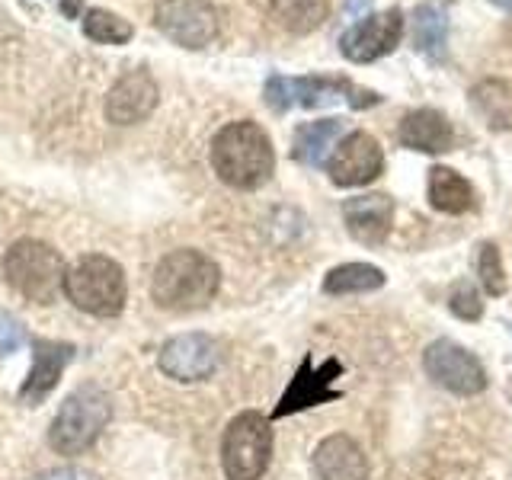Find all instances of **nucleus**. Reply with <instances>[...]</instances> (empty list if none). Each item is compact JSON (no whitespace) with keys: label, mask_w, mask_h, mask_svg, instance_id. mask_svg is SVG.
Wrapping results in <instances>:
<instances>
[{"label":"nucleus","mask_w":512,"mask_h":480,"mask_svg":"<svg viewBox=\"0 0 512 480\" xmlns=\"http://www.w3.org/2000/svg\"><path fill=\"white\" fill-rule=\"evenodd\" d=\"M212 167L221 183L234 189L263 186L276 170L272 141L260 125L244 119L224 125L212 141Z\"/></svg>","instance_id":"nucleus-1"},{"label":"nucleus","mask_w":512,"mask_h":480,"mask_svg":"<svg viewBox=\"0 0 512 480\" xmlns=\"http://www.w3.org/2000/svg\"><path fill=\"white\" fill-rule=\"evenodd\" d=\"M221 272L212 256L199 250H173L157 263L151 295L167 311H196L215 298Z\"/></svg>","instance_id":"nucleus-2"},{"label":"nucleus","mask_w":512,"mask_h":480,"mask_svg":"<svg viewBox=\"0 0 512 480\" xmlns=\"http://www.w3.org/2000/svg\"><path fill=\"white\" fill-rule=\"evenodd\" d=\"M266 103L276 112H288L292 106L320 109V106H336V103H349L352 109H368V106L381 103V96L349 84L346 77H282V74H272L266 80Z\"/></svg>","instance_id":"nucleus-3"},{"label":"nucleus","mask_w":512,"mask_h":480,"mask_svg":"<svg viewBox=\"0 0 512 480\" xmlns=\"http://www.w3.org/2000/svg\"><path fill=\"white\" fill-rule=\"evenodd\" d=\"M64 292L80 311L93 317H116L125 308V272L109 256H84L64 276Z\"/></svg>","instance_id":"nucleus-4"},{"label":"nucleus","mask_w":512,"mask_h":480,"mask_svg":"<svg viewBox=\"0 0 512 480\" xmlns=\"http://www.w3.org/2000/svg\"><path fill=\"white\" fill-rule=\"evenodd\" d=\"M109 397L87 384V388L74 391L68 400L61 404L52 429H48V442L58 455H80L100 439L103 426L109 423Z\"/></svg>","instance_id":"nucleus-5"},{"label":"nucleus","mask_w":512,"mask_h":480,"mask_svg":"<svg viewBox=\"0 0 512 480\" xmlns=\"http://www.w3.org/2000/svg\"><path fill=\"white\" fill-rule=\"evenodd\" d=\"M4 272L16 292L36 304H52L58 288L64 285V276H68L61 256L42 240H16L7 250Z\"/></svg>","instance_id":"nucleus-6"},{"label":"nucleus","mask_w":512,"mask_h":480,"mask_svg":"<svg viewBox=\"0 0 512 480\" xmlns=\"http://www.w3.org/2000/svg\"><path fill=\"white\" fill-rule=\"evenodd\" d=\"M272 458V426L263 413L234 416L221 439V464L228 480H260Z\"/></svg>","instance_id":"nucleus-7"},{"label":"nucleus","mask_w":512,"mask_h":480,"mask_svg":"<svg viewBox=\"0 0 512 480\" xmlns=\"http://www.w3.org/2000/svg\"><path fill=\"white\" fill-rule=\"evenodd\" d=\"M154 23L183 48H205L218 36V13L208 0H160Z\"/></svg>","instance_id":"nucleus-8"},{"label":"nucleus","mask_w":512,"mask_h":480,"mask_svg":"<svg viewBox=\"0 0 512 480\" xmlns=\"http://www.w3.org/2000/svg\"><path fill=\"white\" fill-rule=\"evenodd\" d=\"M423 365L432 381H439L442 388L455 391L461 397L480 394L487 388V372L474 352L452 340H436L423 352Z\"/></svg>","instance_id":"nucleus-9"},{"label":"nucleus","mask_w":512,"mask_h":480,"mask_svg":"<svg viewBox=\"0 0 512 480\" xmlns=\"http://www.w3.org/2000/svg\"><path fill=\"white\" fill-rule=\"evenodd\" d=\"M340 372H343L340 359H327V362L314 365L311 356H304L295 378L288 381L279 407L272 410V420H282V416H288V413H301L308 407H320V404L336 400L340 391L333 388V378H340Z\"/></svg>","instance_id":"nucleus-10"},{"label":"nucleus","mask_w":512,"mask_h":480,"mask_svg":"<svg viewBox=\"0 0 512 480\" xmlns=\"http://www.w3.org/2000/svg\"><path fill=\"white\" fill-rule=\"evenodd\" d=\"M218 343L205 333H183L173 336L170 343L160 349V372L173 381H205L215 375L218 368Z\"/></svg>","instance_id":"nucleus-11"},{"label":"nucleus","mask_w":512,"mask_h":480,"mask_svg":"<svg viewBox=\"0 0 512 480\" xmlns=\"http://www.w3.org/2000/svg\"><path fill=\"white\" fill-rule=\"evenodd\" d=\"M400 36H404V13L388 10V13L365 16L356 26H349L340 39V48L349 61L365 64V61H378L384 55H391Z\"/></svg>","instance_id":"nucleus-12"},{"label":"nucleus","mask_w":512,"mask_h":480,"mask_svg":"<svg viewBox=\"0 0 512 480\" xmlns=\"http://www.w3.org/2000/svg\"><path fill=\"white\" fill-rule=\"evenodd\" d=\"M384 170V151L368 132H349L327 160V173L336 186H365Z\"/></svg>","instance_id":"nucleus-13"},{"label":"nucleus","mask_w":512,"mask_h":480,"mask_svg":"<svg viewBox=\"0 0 512 480\" xmlns=\"http://www.w3.org/2000/svg\"><path fill=\"white\" fill-rule=\"evenodd\" d=\"M157 84L154 77L138 68V71H128L116 80V87L109 90V100H106V116L109 122L116 125H135L141 119H148L154 106H157Z\"/></svg>","instance_id":"nucleus-14"},{"label":"nucleus","mask_w":512,"mask_h":480,"mask_svg":"<svg viewBox=\"0 0 512 480\" xmlns=\"http://www.w3.org/2000/svg\"><path fill=\"white\" fill-rule=\"evenodd\" d=\"M343 221L349 234L359 240V244H381L391 231L394 221V202L381 192H372V196H356L343 202Z\"/></svg>","instance_id":"nucleus-15"},{"label":"nucleus","mask_w":512,"mask_h":480,"mask_svg":"<svg viewBox=\"0 0 512 480\" xmlns=\"http://www.w3.org/2000/svg\"><path fill=\"white\" fill-rule=\"evenodd\" d=\"M314 474L320 480H365L368 461L356 439L327 436L314 452Z\"/></svg>","instance_id":"nucleus-16"},{"label":"nucleus","mask_w":512,"mask_h":480,"mask_svg":"<svg viewBox=\"0 0 512 480\" xmlns=\"http://www.w3.org/2000/svg\"><path fill=\"white\" fill-rule=\"evenodd\" d=\"M36 349V365H32V375L26 378V384L20 388V397L26 404H42L45 394L55 388L64 365L74 359V346L71 343H52V340H36L32 343Z\"/></svg>","instance_id":"nucleus-17"},{"label":"nucleus","mask_w":512,"mask_h":480,"mask_svg":"<svg viewBox=\"0 0 512 480\" xmlns=\"http://www.w3.org/2000/svg\"><path fill=\"white\" fill-rule=\"evenodd\" d=\"M400 144L413 151H423V154H442V151H452V141L455 132L448 119L436 109H416L407 112L404 122H400Z\"/></svg>","instance_id":"nucleus-18"},{"label":"nucleus","mask_w":512,"mask_h":480,"mask_svg":"<svg viewBox=\"0 0 512 480\" xmlns=\"http://www.w3.org/2000/svg\"><path fill=\"white\" fill-rule=\"evenodd\" d=\"M346 132V122L343 119H320V122H304L298 132H295V160L308 167H320L327 160V151L333 148L336 141H343Z\"/></svg>","instance_id":"nucleus-19"},{"label":"nucleus","mask_w":512,"mask_h":480,"mask_svg":"<svg viewBox=\"0 0 512 480\" xmlns=\"http://www.w3.org/2000/svg\"><path fill=\"white\" fill-rule=\"evenodd\" d=\"M429 205L445 215H464L474 205V189L452 167L429 170Z\"/></svg>","instance_id":"nucleus-20"},{"label":"nucleus","mask_w":512,"mask_h":480,"mask_svg":"<svg viewBox=\"0 0 512 480\" xmlns=\"http://www.w3.org/2000/svg\"><path fill=\"white\" fill-rule=\"evenodd\" d=\"M471 103L490 128L506 132L512 128V87L503 80H480L471 90Z\"/></svg>","instance_id":"nucleus-21"},{"label":"nucleus","mask_w":512,"mask_h":480,"mask_svg":"<svg viewBox=\"0 0 512 480\" xmlns=\"http://www.w3.org/2000/svg\"><path fill=\"white\" fill-rule=\"evenodd\" d=\"M330 4L327 0H269V13L282 29L304 36L327 20Z\"/></svg>","instance_id":"nucleus-22"},{"label":"nucleus","mask_w":512,"mask_h":480,"mask_svg":"<svg viewBox=\"0 0 512 480\" xmlns=\"http://www.w3.org/2000/svg\"><path fill=\"white\" fill-rule=\"evenodd\" d=\"M384 285V272L372 263H346L327 272L324 292L327 295H365Z\"/></svg>","instance_id":"nucleus-23"},{"label":"nucleus","mask_w":512,"mask_h":480,"mask_svg":"<svg viewBox=\"0 0 512 480\" xmlns=\"http://www.w3.org/2000/svg\"><path fill=\"white\" fill-rule=\"evenodd\" d=\"M445 42H448V26L445 13L436 4H420L413 16V45L432 61L445 58Z\"/></svg>","instance_id":"nucleus-24"},{"label":"nucleus","mask_w":512,"mask_h":480,"mask_svg":"<svg viewBox=\"0 0 512 480\" xmlns=\"http://www.w3.org/2000/svg\"><path fill=\"white\" fill-rule=\"evenodd\" d=\"M84 32H87V39L103 42V45H122L135 36L132 23H125L122 16L109 13V10H87L84 13Z\"/></svg>","instance_id":"nucleus-25"},{"label":"nucleus","mask_w":512,"mask_h":480,"mask_svg":"<svg viewBox=\"0 0 512 480\" xmlns=\"http://www.w3.org/2000/svg\"><path fill=\"white\" fill-rule=\"evenodd\" d=\"M477 276L484 282L490 295H503L506 292V272H503V256L496 250V244H484L477 256Z\"/></svg>","instance_id":"nucleus-26"},{"label":"nucleus","mask_w":512,"mask_h":480,"mask_svg":"<svg viewBox=\"0 0 512 480\" xmlns=\"http://www.w3.org/2000/svg\"><path fill=\"white\" fill-rule=\"evenodd\" d=\"M448 308H452L455 317L461 320H480L484 317V301H480L477 288L471 282H458L448 295Z\"/></svg>","instance_id":"nucleus-27"},{"label":"nucleus","mask_w":512,"mask_h":480,"mask_svg":"<svg viewBox=\"0 0 512 480\" xmlns=\"http://www.w3.org/2000/svg\"><path fill=\"white\" fill-rule=\"evenodd\" d=\"M26 340V333L20 327V320L13 314L0 311V356H10V352L20 349V343Z\"/></svg>","instance_id":"nucleus-28"},{"label":"nucleus","mask_w":512,"mask_h":480,"mask_svg":"<svg viewBox=\"0 0 512 480\" xmlns=\"http://www.w3.org/2000/svg\"><path fill=\"white\" fill-rule=\"evenodd\" d=\"M32 480H100L93 471H84V468H58V471H45Z\"/></svg>","instance_id":"nucleus-29"},{"label":"nucleus","mask_w":512,"mask_h":480,"mask_svg":"<svg viewBox=\"0 0 512 480\" xmlns=\"http://www.w3.org/2000/svg\"><path fill=\"white\" fill-rule=\"evenodd\" d=\"M368 7H372V0H346V13L352 16H365Z\"/></svg>","instance_id":"nucleus-30"},{"label":"nucleus","mask_w":512,"mask_h":480,"mask_svg":"<svg viewBox=\"0 0 512 480\" xmlns=\"http://www.w3.org/2000/svg\"><path fill=\"white\" fill-rule=\"evenodd\" d=\"M80 10V0H64V13H74Z\"/></svg>","instance_id":"nucleus-31"},{"label":"nucleus","mask_w":512,"mask_h":480,"mask_svg":"<svg viewBox=\"0 0 512 480\" xmlns=\"http://www.w3.org/2000/svg\"><path fill=\"white\" fill-rule=\"evenodd\" d=\"M490 4H496V7H503V10L512 13V0H490Z\"/></svg>","instance_id":"nucleus-32"}]
</instances>
